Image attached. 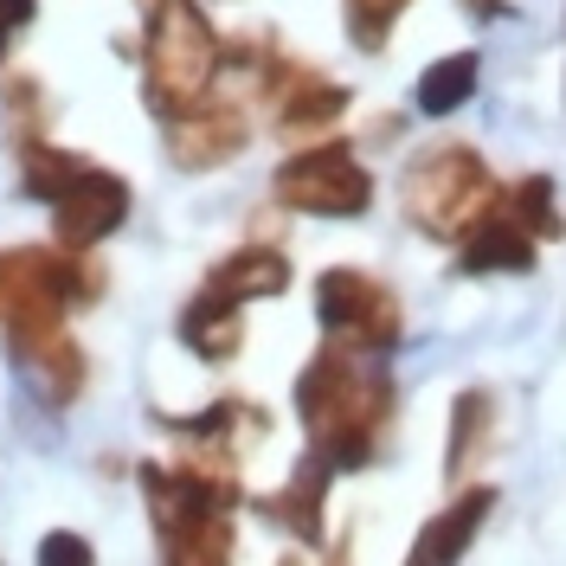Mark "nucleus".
Wrapping results in <instances>:
<instances>
[{
	"instance_id": "f257e3e1",
	"label": "nucleus",
	"mask_w": 566,
	"mask_h": 566,
	"mask_svg": "<svg viewBox=\"0 0 566 566\" xmlns=\"http://www.w3.org/2000/svg\"><path fill=\"white\" fill-rule=\"evenodd\" d=\"M142 490L161 534V566H232L239 463L226 444H200L180 463H142Z\"/></svg>"
},
{
	"instance_id": "f03ea898",
	"label": "nucleus",
	"mask_w": 566,
	"mask_h": 566,
	"mask_svg": "<svg viewBox=\"0 0 566 566\" xmlns=\"http://www.w3.org/2000/svg\"><path fill=\"white\" fill-rule=\"evenodd\" d=\"M392 406H399L392 380L380 367H360L354 348H342V342H328L296 380V412H303V431H310V451L328 470H360V463L380 458Z\"/></svg>"
},
{
	"instance_id": "7ed1b4c3",
	"label": "nucleus",
	"mask_w": 566,
	"mask_h": 566,
	"mask_svg": "<svg viewBox=\"0 0 566 566\" xmlns=\"http://www.w3.org/2000/svg\"><path fill=\"white\" fill-rule=\"evenodd\" d=\"M226 39L193 0H142V84L161 123L200 109L219 84Z\"/></svg>"
},
{
	"instance_id": "20e7f679",
	"label": "nucleus",
	"mask_w": 566,
	"mask_h": 566,
	"mask_svg": "<svg viewBox=\"0 0 566 566\" xmlns=\"http://www.w3.org/2000/svg\"><path fill=\"white\" fill-rule=\"evenodd\" d=\"M490 207H502V187H495V175L483 168L476 148H458L451 142V148L412 155V168H406V212H412L419 232L458 245Z\"/></svg>"
},
{
	"instance_id": "39448f33",
	"label": "nucleus",
	"mask_w": 566,
	"mask_h": 566,
	"mask_svg": "<svg viewBox=\"0 0 566 566\" xmlns=\"http://www.w3.org/2000/svg\"><path fill=\"white\" fill-rule=\"evenodd\" d=\"M104 296V271L84 258V251H0V322L20 328V322H65L77 303Z\"/></svg>"
},
{
	"instance_id": "423d86ee",
	"label": "nucleus",
	"mask_w": 566,
	"mask_h": 566,
	"mask_svg": "<svg viewBox=\"0 0 566 566\" xmlns=\"http://www.w3.org/2000/svg\"><path fill=\"white\" fill-rule=\"evenodd\" d=\"M271 193L290 212L360 219V212L374 207V175H367V161L354 155L348 142H316V148H303V155L283 161L277 180H271Z\"/></svg>"
},
{
	"instance_id": "0eeeda50",
	"label": "nucleus",
	"mask_w": 566,
	"mask_h": 566,
	"mask_svg": "<svg viewBox=\"0 0 566 566\" xmlns=\"http://www.w3.org/2000/svg\"><path fill=\"white\" fill-rule=\"evenodd\" d=\"M316 316L328 328V342H342L354 354H387L399 342V296H392L380 277H367V271H354V264H335V271H322L316 283Z\"/></svg>"
},
{
	"instance_id": "6e6552de",
	"label": "nucleus",
	"mask_w": 566,
	"mask_h": 566,
	"mask_svg": "<svg viewBox=\"0 0 566 566\" xmlns=\"http://www.w3.org/2000/svg\"><path fill=\"white\" fill-rule=\"evenodd\" d=\"M123 219H129V180L109 175V168H97V161H84V175L52 200V232H59V245L65 251L104 245Z\"/></svg>"
},
{
	"instance_id": "1a4fd4ad",
	"label": "nucleus",
	"mask_w": 566,
	"mask_h": 566,
	"mask_svg": "<svg viewBox=\"0 0 566 566\" xmlns=\"http://www.w3.org/2000/svg\"><path fill=\"white\" fill-rule=\"evenodd\" d=\"M258 91H264V104L277 109L283 136H322V129H335L342 109H348V84L296 65V59H283V52H277V65L258 77Z\"/></svg>"
},
{
	"instance_id": "9d476101",
	"label": "nucleus",
	"mask_w": 566,
	"mask_h": 566,
	"mask_svg": "<svg viewBox=\"0 0 566 566\" xmlns=\"http://www.w3.org/2000/svg\"><path fill=\"white\" fill-rule=\"evenodd\" d=\"M7 342L45 406H71L84 392V348L65 335V322H20V328H7Z\"/></svg>"
},
{
	"instance_id": "9b49d317",
	"label": "nucleus",
	"mask_w": 566,
	"mask_h": 566,
	"mask_svg": "<svg viewBox=\"0 0 566 566\" xmlns=\"http://www.w3.org/2000/svg\"><path fill=\"white\" fill-rule=\"evenodd\" d=\"M251 142V123H245V104H200L175 116L168 123V155H175L180 168H219V161H232L239 148Z\"/></svg>"
},
{
	"instance_id": "f8f14e48",
	"label": "nucleus",
	"mask_w": 566,
	"mask_h": 566,
	"mask_svg": "<svg viewBox=\"0 0 566 566\" xmlns=\"http://www.w3.org/2000/svg\"><path fill=\"white\" fill-rule=\"evenodd\" d=\"M534 239L509 219V207H490L470 232L458 239V264L470 271V277H490V271H509V277H522V271H534Z\"/></svg>"
},
{
	"instance_id": "ddd939ff",
	"label": "nucleus",
	"mask_w": 566,
	"mask_h": 566,
	"mask_svg": "<svg viewBox=\"0 0 566 566\" xmlns=\"http://www.w3.org/2000/svg\"><path fill=\"white\" fill-rule=\"evenodd\" d=\"M239 310H245V303L219 296V290L207 283V290L180 310V342L200 354V360H212V367H219V360H232L239 342H245V316H239Z\"/></svg>"
},
{
	"instance_id": "4468645a",
	"label": "nucleus",
	"mask_w": 566,
	"mask_h": 566,
	"mask_svg": "<svg viewBox=\"0 0 566 566\" xmlns=\"http://www.w3.org/2000/svg\"><path fill=\"white\" fill-rule=\"evenodd\" d=\"M490 509H495L490 490H463L458 502H451V509H444V515H438V522H431L419 541H412L406 566H451L463 547L476 541V528H483V515H490Z\"/></svg>"
},
{
	"instance_id": "2eb2a0df",
	"label": "nucleus",
	"mask_w": 566,
	"mask_h": 566,
	"mask_svg": "<svg viewBox=\"0 0 566 566\" xmlns=\"http://www.w3.org/2000/svg\"><path fill=\"white\" fill-rule=\"evenodd\" d=\"M328 483H335V470L310 451V458L290 470V483L264 502V515L283 522V528H296L303 541H322V495H328Z\"/></svg>"
},
{
	"instance_id": "dca6fc26",
	"label": "nucleus",
	"mask_w": 566,
	"mask_h": 566,
	"mask_svg": "<svg viewBox=\"0 0 566 566\" xmlns=\"http://www.w3.org/2000/svg\"><path fill=\"white\" fill-rule=\"evenodd\" d=\"M212 290L219 296H232V303H251V296H277L283 283H290V258L271 245H239L232 258H219L212 264Z\"/></svg>"
},
{
	"instance_id": "f3484780",
	"label": "nucleus",
	"mask_w": 566,
	"mask_h": 566,
	"mask_svg": "<svg viewBox=\"0 0 566 566\" xmlns=\"http://www.w3.org/2000/svg\"><path fill=\"white\" fill-rule=\"evenodd\" d=\"M476 84H483V59L476 52H444V59H431L419 71V91H412V104L419 116H451L476 97Z\"/></svg>"
},
{
	"instance_id": "a211bd4d",
	"label": "nucleus",
	"mask_w": 566,
	"mask_h": 566,
	"mask_svg": "<svg viewBox=\"0 0 566 566\" xmlns=\"http://www.w3.org/2000/svg\"><path fill=\"white\" fill-rule=\"evenodd\" d=\"M84 175V155H65V148H52V142H27L20 148V187L33 193V200H59L71 180Z\"/></svg>"
},
{
	"instance_id": "6ab92c4d",
	"label": "nucleus",
	"mask_w": 566,
	"mask_h": 566,
	"mask_svg": "<svg viewBox=\"0 0 566 566\" xmlns=\"http://www.w3.org/2000/svg\"><path fill=\"white\" fill-rule=\"evenodd\" d=\"M502 207H509V219L528 232L534 245L541 239H560V212H554V187L541 175H528V180H515V187H502Z\"/></svg>"
},
{
	"instance_id": "aec40b11",
	"label": "nucleus",
	"mask_w": 566,
	"mask_h": 566,
	"mask_svg": "<svg viewBox=\"0 0 566 566\" xmlns=\"http://www.w3.org/2000/svg\"><path fill=\"white\" fill-rule=\"evenodd\" d=\"M406 7L412 0H342V27H348V39L360 52H380L392 39V27L406 20Z\"/></svg>"
},
{
	"instance_id": "412c9836",
	"label": "nucleus",
	"mask_w": 566,
	"mask_h": 566,
	"mask_svg": "<svg viewBox=\"0 0 566 566\" xmlns=\"http://www.w3.org/2000/svg\"><path fill=\"white\" fill-rule=\"evenodd\" d=\"M490 392H463L458 412H451V451H444V470L458 476V470H470V458H476V444L490 438Z\"/></svg>"
},
{
	"instance_id": "4be33fe9",
	"label": "nucleus",
	"mask_w": 566,
	"mask_h": 566,
	"mask_svg": "<svg viewBox=\"0 0 566 566\" xmlns=\"http://www.w3.org/2000/svg\"><path fill=\"white\" fill-rule=\"evenodd\" d=\"M39 566H97V554H91V541L71 528H52L45 541H39Z\"/></svg>"
},
{
	"instance_id": "5701e85b",
	"label": "nucleus",
	"mask_w": 566,
	"mask_h": 566,
	"mask_svg": "<svg viewBox=\"0 0 566 566\" xmlns=\"http://www.w3.org/2000/svg\"><path fill=\"white\" fill-rule=\"evenodd\" d=\"M39 20V0H0V59L13 52V39Z\"/></svg>"
},
{
	"instance_id": "b1692460",
	"label": "nucleus",
	"mask_w": 566,
	"mask_h": 566,
	"mask_svg": "<svg viewBox=\"0 0 566 566\" xmlns=\"http://www.w3.org/2000/svg\"><path fill=\"white\" fill-rule=\"evenodd\" d=\"M328 566H348V547H335V554H328Z\"/></svg>"
},
{
	"instance_id": "393cba45",
	"label": "nucleus",
	"mask_w": 566,
	"mask_h": 566,
	"mask_svg": "<svg viewBox=\"0 0 566 566\" xmlns=\"http://www.w3.org/2000/svg\"><path fill=\"white\" fill-rule=\"evenodd\" d=\"M283 566H290V560H283Z\"/></svg>"
}]
</instances>
